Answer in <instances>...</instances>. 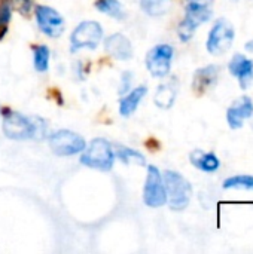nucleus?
Listing matches in <instances>:
<instances>
[{"instance_id": "obj_1", "label": "nucleus", "mask_w": 253, "mask_h": 254, "mask_svg": "<svg viewBox=\"0 0 253 254\" xmlns=\"http://www.w3.org/2000/svg\"><path fill=\"white\" fill-rule=\"evenodd\" d=\"M3 132L10 140H42L46 135V124L40 118H27L9 110L3 113Z\"/></svg>"}, {"instance_id": "obj_2", "label": "nucleus", "mask_w": 253, "mask_h": 254, "mask_svg": "<svg viewBox=\"0 0 253 254\" xmlns=\"http://www.w3.org/2000/svg\"><path fill=\"white\" fill-rule=\"evenodd\" d=\"M163 182L166 188L167 202L171 210L182 211L185 210L192 198V186L191 183L179 173L167 170L163 174Z\"/></svg>"}, {"instance_id": "obj_3", "label": "nucleus", "mask_w": 253, "mask_h": 254, "mask_svg": "<svg viewBox=\"0 0 253 254\" xmlns=\"http://www.w3.org/2000/svg\"><path fill=\"white\" fill-rule=\"evenodd\" d=\"M81 162L85 167L100 170V171H110L115 162V153L104 138H94L85 149L84 155L81 156Z\"/></svg>"}, {"instance_id": "obj_4", "label": "nucleus", "mask_w": 253, "mask_h": 254, "mask_svg": "<svg viewBox=\"0 0 253 254\" xmlns=\"http://www.w3.org/2000/svg\"><path fill=\"white\" fill-rule=\"evenodd\" d=\"M234 37H236V30L233 24L228 19L221 18L215 22L213 28L209 33L207 43H206L207 51L216 57L224 55L231 49L234 43Z\"/></svg>"}, {"instance_id": "obj_5", "label": "nucleus", "mask_w": 253, "mask_h": 254, "mask_svg": "<svg viewBox=\"0 0 253 254\" xmlns=\"http://www.w3.org/2000/svg\"><path fill=\"white\" fill-rule=\"evenodd\" d=\"M210 18H212L210 6L200 4V3H195V1H189L188 6H186L185 18L179 24V28H177V34H179L180 40L188 42L194 36L197 27L207 22Z\"/></svg>"}, {"instance_id": "obj_6", "label": "nucleus", "mask_w": 253, "mask_h": 254, "mask_svg": "<svg viewBox=\"0 0 253 254\" xmlns=\"http://www.w3.org/2000/svg\"><path fill=\"white\" fill-rule=\"evenodd\" d=\"M103 37V28L97 21L81 22L70 36V49L76 52L79 49H95Z\"/></svg>"}, {"instance_id": "obj_7", "label": "nucleus", "mask_w": 253, "mask_h": 254, "mask_svg": "<svg viewBox=\"0 0 253 254\" xmlns=\"http://www.w3.org/2000/svg\"><path fill=\"white\" fill-rule=\"evenodd\" d=\"M49 147L58 156H73L84 152L86 143L79 134L69 129H60L49 135Z\"/></svg>"}, {"instance_id": "obj_8", "label": "nucleus", "mask_w": 253, "mask_h": 254, "mask_svg": "<svg viewBox=\"0 0 253 254\" xmlns=\"http://www.w3.org/2000/svg\"><path fill=\"white\" fill-rule=\"evenodd\" d=\"M143 201L151 208H160L167 202L163 176L155 165L148 167L146 183L143 188Z\"/></svg>"}, {"instance_id": "obj_9", "label": "nucleus", "mask_w": 253, "mask_h": 254, "mask_svg": "<svg viewBox=\"0 0 253 254\" xmlns=\"http://www.w3.org/2000/svg\"><path fill=\"white\" fill-rule=\"evenodd\" d=\"M174 49L167 43L154 46L146 55V67L149 73L154 77H166L170 73Z\"/></svg>"}, {"instance_id": "obj_10", "label": "nucleus", "mask_w": 253, "mask_h": 254, "mask_svg": "<svg viewBox=\"0 0 253 254\" xmlns=\"http://www.w3.org/2000/svg\"><path fill=\"white\" fill-rule=\"evenodd\" d=\"M36 21L40 31L49 37H58L64 31L63 16L49 6H43V4L36 6Z\"/></svg>"}, {"instance_id": "obj_11", "label": "nucleus", "mask_w": 253, "mask_h": 254, "mask_svg": "<svg viewBox=\"0 0 253 254\" xmlns=\"http://www.w3.org/2000/svg\"><path fill=\"white\" fill-rule=\"evenodd\" d=\"M230 73L239 79V83L242 89H249L253 85V61L251 58L242 55V54H234L228 64Z\"/></svg>"}, {"instance_id": "obj_12", "label": "nucleus", "mask_w": 253, "mask_h": 254, "mask_svg": "<svg viewBox=\"0 0 253 254\" xmlns=\"http://www.w3.org/2000/svg\"><path fill=\"white\" fill-rule=\"evenodd\" d=\"M253 113V101L249 97L237 98L227 110V121L230 128L239 129L243 127L245 119H251Z\"/></svg>"}, {"instance_id": "obj_13", "label": "nucleus", "mask_w": 253, "mask_h": 254, "mask_svg": "<svg viewBox=\"0 0 253 254\" xmlns=\"http://www.w3.org/2000/svg\"><path fill=\"white\" fill-rule=\"evenodd\" d=\"M218 77H219V67L218 65H206L198 68L194 73L192 77V91L195 95H203L206 94L209 89H212L216 83H218Z\"/></svg>"}, {"instance_id": "obj_14", "label": "nucleus", "mask_w": 253, "mask_h": 254, "mask_svg": "<svg viewBox=\"0 0 253 254\" xmlns=\"http://www.w3.org/2000/svg\"><path fill=\"white\" fill-rule=\"evenodd\" d=\"M106 52L118 61H127L133 57V45L130 39L121 33L109 36L104 42Z\"/></svg>"}, {"instance_id": "obj_15", "label": "nucleus", "mask_w": 253, "mask_h": 254, "mask_svg": "<svg viewBox=\"0 0 253 254\" xmlns=\"http://www.w3.org/2000/svg\"><path fill=\"white\" fill-rule=\"evenodd\" d=\"M189 159H191V164L195 168H198V170H201L204 173H215L221 167L219 158L215 153H212V152L210 153H206V152L197 149V150H194L191 153Z\"/></svg>"}, {"instance_id": "obj_16", "label": "nucleus", "mask_w": 253, "mask_h": 254, "mask_svg": "<svg viewBox=\"0 0 253 254\" xmlns=\"http://www.w3.org/2000/svg\"><path fill=\"white\" fill-rule=\"evenodd\" d=\"M146 92H148V88L146 86H137L131 92H128L119 101V113L122 116H125V118L131 116L136 112V109L140 104V101L143 100V97L146 95Z\"/></svg>"}, {"instance_id": "obj_17", "label": "nucleus", "mask_w": 253, "mask_h": 254, "mask_svg": "<svg viewBox=\"0 0 253 254\" xmlns=\"http://www.w3.org/2000/svg\"><path fill=\"white\" fill-rule=\"evenodd\" d=\"M177 95V86L174 82H169L161 85L155 92V104L160 109H170L174 104Z\"/></svg>"}, {"instance_id": "obj_18", "label": "nucleus", "mask_w": 253, "mask_h": 254, "mask_svg": "<svg viewBox=\"0 0 253 254\" xmlns=\"http://www.w3.org/2000/svg\"><path fill=\"white\" fill-rule=\"evenodd\" d=\"M95 7L97 10L115 18V19H124L125 18V10L119 0H95Z\"/></svg>"}, {"instance_id": "obj_19", "label": "nucleus", "mask_w": 253, "mask_h": 254, "mask_svg": "<svg viewBox=\"0 0 253 254\" xmlns=\"http://www.w3.org/2000/svg\"><path fill=\"white\" fill-rule=\"evenodd\" d=\"M116 156L124 164H128V165H139V167H145L146 165V159H145V156L140 152L133 150V149L125 147V146L116 147Z\"/></svg>"}, {"instance_id": "obj_20", "label": "nucleus", "mask_w": 253, "mask_h": 254, "mask_svg": "<svg viewBox=\"0 0 253 254\" xmlns=\"http://www.w3.org/2000/svg\"><path fill=\"white\" fill-rule=\"evenodd\" d=\"M33 63L34 68L40 73L46 71L49 67V48L45 45H37L33 48Z\"/></svg>"}, {"instance_id": "obj_21", "label": "nucleus", "mask_w": 253, "mask_h": 254, "mask_svg": "<svg viewBox=\"0 0 253 254\" xmlns=\"http://www.w3.org/2000/svg\"><path fill=\"white\" fill-rule=\"evenodd\" d=\"M224 189L253 190V176H234L224 182Z\"/></svg>"}, {"instance_id": "obj_22", "label": "nucleus", "mask_w": 253, "mask_h": 254, "mask_svg": "<svg viewBox=\"0 0 253 254\" xmlns=\"http://www.w3.org/2000/svg\"><path fill=\"white\" fill-rule=\"evenodd\" d=\"M12 18V6L7 0L0 3V40L6 36L7 27Z\"/></svg>"}, {"instance_id": "obj_23", "label": "nucleus", "mask_w": 253, "mask_h": 254, "mask_svg": "<svg viewBox=\"0 0 253 254\" xmlns=\"http://www.w3.org/2000/svg\"><path fill=\"white\" fill-rule=\"evenodd\" d=\"M143 9L151 15H158L164 12V0H142Z\"/></svg>"}, {"instance_id": "obj_24", "label": "nucleus", "mask_w": 253, "mask_h": 254, "mask_svg": "<svg viewBox=\"0 0 253 254\" xmlns=\"http://www.w3.org/2000/svg\"><path fill=\"white\" fill-rule=\"evenodd\" d=\"M10 6H13L21 15L28 16L31 6H33V1L31 0H10Z\"/></svg>"}, {"instance_id": "obj_25", "label": "nucleus", "mask_w": 253, "mask_h": 254, "mask_svg": "<svg viewBox=\"0 0 253 254\" xmlns=\"http://www.w3.org/2000/svg\"><path fill=\"white\" fill-rule=\"evenodd\" d=\"M121 88H119V94H124L125 91H128L130 85H131V73L130 71H125L124 76L121 77Z\"/></svg>"}, {"instance_id": "obj_26", "label": "nucleus", "mask_w": 253, "mask_h": 254, "mask_svg": "<svg viewBox=\"0 0 253 254\" xmlns=\"http://www.w3.org/2000/svg\"><path fill=\"white\" fill-rule=\"evenodd\" d=\"M245 48H246V51H249V52H253V40L248 42V43L245 45Z\"/></svg>"}, {"instance_id": "obj_27", "label": "nucleus", "mask_w": 253, "mask_h": 254, "mask_svg": "<svg viewBox=\"0 0 253 254\" xmlns=\"http://www.w3.org/2000/svg\"><path fill=\"white\" fill-rule=\"evenodd\" d=\"M251 118H252V121H251V127H252V129H253V113H252V116H251Z\"/></svg>"}]
</instances>
